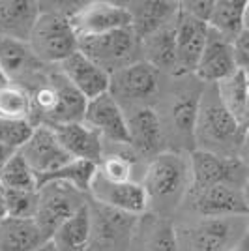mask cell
<instances>
[{
  "mask_svg": "<svg viewBox=\"0 0 249 251\" xmlns=\"http://www.w3.org/2000/svg\"><path fill=\"white\" fill-rule=\"evenodd\" d=\"M70 19L79 38L100 36L120 28H129L133 25L131 13L125 8V4L107 2V0L84 2L72 11Z\"/></svg>",
  "mask_w": 249,
  "mask_h": 251,
  "instance_id": "obj_10",
  "label": "cell"
},
{
  "mask_svg": "<svg viewBox=\"0 0 249 251\" xmlns=\"http://www.w3.org/2000/svg\"><path fill=\"white\" fill-rule=\"evenodd\" d=\"M216 88H218L219 100H221V103L225 105V109L236 120H240V116L244 113V107H246L249 98V86L246 72H240V70L234 72L230 77L219 81L216 84Z\"/></svg>",
  "mask_w": 249,
  "mask_h": 251,
  "instance_id": "obj_29",
  "label": "cell"
},
{
  "mask_svg": "<svg viewBox=\"0 0 249 251\" xmlns=\"http://www.w3.org/2000/svg\"><path fill=\"white\" fill-rule=\"evenodd\" d=\"M125 8L131 13L137 38L143 42L150 34L173 23L180 13V2H161V0H145V2H127Z\"/></svg>",
  "mask_w": 249,
  "mask_h": 251,
  "instance_id": "obj_21",
  "label": "cell"
},
{
  "mask_svg": "<svg viewBox=\"0 0 249 251\" xmlns=\"http://www.w3.org/2000/svg\"><path fill=\"white\" fill-rule=\"evenodd\" d=\"M96 173H98L96 163L83 161V159H73V161L60 167L58 171L40 178L38 180V188L43 186V184H49V182H64V184H70V186L77 188L79 191L90 195V186H92L94 178H96Z\"/></svg>",
  "mask_w": 249,
  "mask_h": 251,
  "instance_id": "obj_28",
  "label": "cell"
},
{
  "mask_svg": "<svg viewBox=\"0 0 249 251\" xmlns=\"http://www.w3.org/2000/svg\"><path fill=\"white\" fill-rule=\"evenodd\" d=\"M51 242L58 251H88L92 242V214L86 204L52 232Z\"/></svg>",
  "mask_w": 249,
  "mask_h": 251,
  "instance_id": "obj_25",
  "label": "cell"
},
{
  "mask_svg": "<svg viewBox=\"0 0 249 251\" xmlns=\"http://www.w3.org/2000/svg\"><path fill=\"white\" fill-rule=\"evenodd\" d=\"M161 90V72L145 60L127 66L111 75L109 92L122 105V109L150 105Z\"/></svg>",
  "mask_w": 249,
  "mask_h": 251,
  "instance_id": "obj_5",
  "label": "cell"
},
{
  "mask_svg": "<svg viewBox=\"0 0 249 251\" xmlns=\"http://www.w3.org/2000/svg\"><path fill=\"white\" fill-rule=\"evenodd\" d=\"M228 251H249V234L248 232H246V234H244V236H242V238H240V240L236 242Z\"/></svg>",
  "mask_w": 249,
  "mask_h": 251,
  "instance_id": "obj_39",
  "label": "cell"
},
{
  "mask_svg": "<svg viewBox=\"0 0 249 251\" xmlns=\"http://www.w3.org/2000/svg\"><path fill=\"white\" fill-rule=\"evenodd\" d=\"M246 4L248 0H216L208 21L210 30L218 32L219 36L232 43L244 30Z\"/></svg>",
  "mask_w": 249,
  "mask_h": 251,
  "instance_id": "obj_27",
  "label": "cell"
},
{
  "mask_svg": "<svg viewBox=\"0 0 249 251\" xmlns=\"http://www.w3.org/2000/svg\"><path fill=\"white\" fill-rule=\"evenodd\" d=\"M58 137L64 150L73 157V159H83V161H92L96 165L101 163L105 152V141L96 129L84 122H72V124H62L52 127Z\"/></svg>",
  "mask_w": 249,
  "mask_h": 251,
  "instance_id": "obj_19",
  "label": "cell"
},
{
  "mask_svg": "<svg viewBox=\"0 0 249 251\" xmlns=\"http://www.w3.org/2000/svg\"><path fill=\"white\" fill-rule=\"evenodd\" d=\"M34 251H58L56 248H54V244H52L51 240H47L45 244H42L40 248H36Z\"/></svg>",
  "mask_w": 249,
  "mask_h": 251,
  "instance_id": "obj_43",
  "label": "cell"
},
{
  "mask_svg": "<svg viewBox=\"0 0 249 251\" xmlns=\"http://www.w3.org/2000/svg\"><path fill=\"white\" fill-rule=\"evenodd\" d=\"M34 133V124L28 120L0 118V143L13 150H21Z\"/></svg>",
  "mask_w": 249,
  "mask_h": 251,
  "instance_id": "obj_34",
  "label": "cell"
},
{
  "mask_svg": "<svg viewBox=\"0 0 249 251\" xmlns=\"http://www.w3.org/2000/svg\"><path fill=\"white\" fill-rule=\"evenodd\" d=\"M19 152L38 180L73 161V157L60 145L54 129L47 126H36L28 143Z\"/></svg>",
  "mask_w": 249,
  "mask_h": 251,
  "instance_id": "obj_12",
  "label": "cell"
},
{
  "mask_svg": "<svg viewBox=\"0 0 249 251\" xmlns=\"http://www.w3.org/2000/svg\"><path fill=\"white\" fill-rule=\"evenodd\" d=\"M36 214H38V191L6 189V216L36 218Z\"/></svg>",
  "mask_w": 249,
  "mask_h": 251,
  "instance_id": "obj_33",
  "label": "cell"
},
{
  "mask_svg": "<svg viewBox=\"0 0 249 251\" xmlns=\"http://www.w3.org/2000/svg\"><path fill=\"white\" fill-rule=\"evenodd\" d=\"M202 90H204V84L197 90L184 88L173 96V100L169 103V109H167L169 126L182 143L195 145V126H197L199 105H200Z\"/></svg>",
  "mask_w": 249,
  "mask_h": 251,
  "instance_id": "obj_23",
  "label": "cell"
},
{
  "mask_svg": "<svg viewBox=\"0 0 249 251\" xmlns=\"http://www.w3.org/2000/svg\"><path fill=\"white\" fill-rule=\"evenodd\" d=\"M70 83L90 101L98 96L109 92L111 88V75L100 68L96 62H92L86 54L81 51L73 52L64 62L56 66Z\"/></svg>",
  "mask_w": 249,
  "mask_h": 251,
  "instance_id": "obj_17",
  "label": "cell"
},
{
  "mask_svg": "<svg viewBox=\"0 0 249 251\" xmlns=\"http://www.w3.org/2000/svg\"><path fill=\"white\" fill-rule=\"evenodd\" d=\"M246 77H248V86H249V72H246Z\"/></svg>",
  "mask_w": 249,
  "mask_h": 251,
  "instance_id": "obj_46",
  "label": "cell"
},
{
  "mask_svg": "<svg viewBox=\"0 0 249 251\" xmlns=\"http://www.w3.org/2000/svg\"><path fill=\"white\" fill-rule=\"evenodd\" d=\"M244 218H200L184 234L178 232V240L187 251H228L248 232V227L238 225Z\"/></svg>",
  "mask_w": 249,
  "mask_h": 251,
  "instance_id": "obj_8",
  "label": "cell"
},
{
  "mask_svg": "<svg viewBox=\"0 0 249 251\" xmlns=\"http://www.w3.org/2000/svg\"><path fill=\"white\" fill-rule=\"evenodd\" d=\"M129 131V147L137 157L154 159L165 152V127L163 120L152 105H137L124 109Z\"/></svg>",
  "mask_w": 249,
  "mask_h": 251,
  "instance_id": "obj_11",
  "label": "cell"
},
{
  "mask_svg": "<svg viewBox=\"0 0 249 251\" xmlns=\"http://www.w3.org/2000/svg\"><path fill=\"white\" fill-rule=\"evenodd\" d=\"M70 15V11L60 8H42L28 43L45 66H58L79 51V34Z\"/></svg>",
  "mask_w": 249,
  "mask_h": 251,
  "instance_id": "obj_2",
  "label": "cell"
},
{
  "mask_svg": "<svg viewBox=\"0 0 249 251\" xmlns=\"http://www.w3.org/2000/svg\"><path fill=\"white\" fill-rule=\"evenodd\" d=\"M232 51L236 68L240 72H249V28H244L232 42Z\"/></svg>",
  "mask_w": 249,
  "mask_h": 251,
  "instance_id": "obj_36",
  "label": "cell"
},
{
  "mask_svg": "<svg viewBox=\"0 0 249 251\" xmlns=\"http://www.w3.org/2000/svg\"><path fill=\"white\" fill-rule=\"evenodd\" d=\"M238 124H240V127H242L244 131H249V98H248V103H246V107H244V113H242V116H240Z\"/></svg>",
  "mask_w": 249,
  "mask_h": 251,
  "instance_id": "obj_40",
  "label": "cell"
},
{
  "mask_svg": "<svg viewBox=\"0 0 249 251\" xmlns=\"http://www.w3.org/2000/svg\"><path fill=\"white\" fill-rule=\"evenodd\" d=\"M6 218V189L0 184V221Z\"/></svg>",
  "mask_w": 249,
  "mask_h": 251,
  "instance_id": "obj_41",
  "label": "cell"
},
{
  "mask_svg": "<svg viewBox=\"0 0 249 251\" xmlns=\"http://www.w3.org/2000/svg\"><path fill=\"white\" fill-rule=\"evenodd\" d=\"M193 208L200 218H240L249 216V210L244 202L242 188L216 184L210 188L189 191Z\"/></svg>",
  "mask_w": 249,
  "mask_h": 251,
  "instance_id": "obj_16",
  "label": "cell"
},
{
  "mask_svg": "<svg viewBox=\"0 0 249 251\" xmlns=\"http://www.w3.org/2000/svg\"><path fill=\"white\" fill-rule=\"evenodd\" d=\"M248 234H249V216H248Z\"/></svg>",
  "mask_w": 249,
  "mask_h": 251,
  "instance_id": "obj_47",
  "label": "cell"
},
{
  "mask_svg": "<svg viewBox=\"0 0 249 251\" xmlns=\"http://www.w3.org/2000/svg\"><path fill=\"white\" fill-rule=\"evenodd\" d=\"M214 2L216 0H184L180 2V11L208 25L212 10H214Z\"/></svg>",
  "mask_w": 249,
  "mask_h": 251,
  "instance_id": "obj_35",
  "label": "cell"
},
{
  "mask_svg": "<svg viewBox=\"0 0 249 251\" xmlns=\"http://www.w3.org/2000/svg\"><path fill=\"white\" fill-rule=\"evenodd\" d=\"M79 51L86 54L100 68H103L109 75L143 60L141 40L137 38L131 26L100 36L79 38Z\"/></svg>",
  "mask_w": 249,
  "mask_h": 251,
  "instance_id": "obj_4",
  "label": "cell"
},
{
  "mask_svg": "<svg viewBox=\"0 0 249 251\" xmlns=\"http://www.w3.org/2000/svg\"><path fill=\"white\" fill-rule=\"evenodd\" d=\"M176 23L178 17L141 42L143 60L161 74L176 75Z\"/></svg>",
  "mask_w": 249,
  "mask_h": 251,
  "instance_id": "obj_24",
  "label": "cell"
},
{
  "mask_svg": "<svg viewBox=\"0 0 249 251\" xmlns=\"http://www.w3.org/2000/svg\"><path fill=\"white\" fill-rule=\"evenodd\" d=\"M141 184L146 189L148 204L150 201L159 204L176 202L191 188L189 157L178 152H161L146 165Z\"/></svg>",
  "mask_w": 249,
  "mask_h": 251,
  "instance_id": "obj_3",
  "label": "cell"
},
{
  "mask_svg": "<svg viewBox=\"0 0 249 251\" xmlns=\"http://www.w3.org/2000/svg\"><path fill=\"white\" fill-rule=\"evenodd\" d=\"M210 26L180 11L176 23V77L195 75L204 52Z\"/></svg>",
  "mask_w": 249,
  "mask_h": 251,
  "instance_id": "obj_14",
  "label": "cell"
},
{
  "mask_svg": "<svg viewBox=\"0 0 249 251\" xmlns=\"http://www.w3.org/2000/svg\"><path fill=\"white\" fill-rule=\"evenodd\" d=\"M19 150H13V148H10V147H6V145H2L0 143V171L4 169V165L10 161L11 157L15 156Z\"/></svg>",
  "mask_w": 249,
  "mask_h": 251,
  "instance_id": "obj_38",
  "label": "cell"
},
{
  "mask_svg": "<svg viewBox=\"0 0 249 251\" xmlns=\"http://www.w3.org/2000/svg\"><path fill=\"white\" fill-rule=\"evenodd\" d=\"M90 197L100 204L131 216H139L148 208L146 189L141 182L135 180L116 184V182H107L96 173V178L90 186Z\"/></svg>",
  "mask_w": 249,
  "mask_h": 251,
  "instance_id": "obj_15",
  "label": "cell"
},
{
  "mask_svg": "<svg viewBox=\"0 0 249 251\" xmlns=\"http://www.w3.org/2000/svg\"><path fill=\"white\" fill-rule=\"evenodd\" d=\"M244 129L221 103L216 84H204L195 126V148L223 157L238 154Z\"/></svg>",
  "mask_w": 249,
  "mask_h": 251,
  "instance_id": "obj_1",
  "label": "cell"
},
{
  "mask_svg": "<svg viewBox=\"0 0 249 251\" xmlns=\"http://www.w3.org/2000/svg\"><path fill=\"white\" fill-rule=\"evenodd\" d=\"M234 72H238V68L234 62L232 43L223 36H219L218 32L210 30L206 47L193 77L204 84H218L219 81L230 77Z\"/></svg>",
  "mask_w": 249,
  "mask_h": 251,
  "instance_id": "obj_18",
  "label": "cell"
},
{
  "mask_svg": "<svg viewBox=\"0 0 249 251\" xmlns=\"http://www.w3.org/2000/svg\"><path fill=\"white\" fill-rule=\"evenodd\" d=\"M0 68L11 84L32 92L43 81L51 66H45L36 56L28 42L0 36Z\"/></svg>",
  "mask_w": 249,
  "mask_h": 251,
  "instance_id": "obj_9",
  "label": "cell"
},
{
  "mask_svg": "<svg viewBox=\"0 0 249 251\" xmlns=\"http://www.w3.org/2000/svg\"><path fill=\"white\" fill-rule=\"evenodd\" d=\"M51 236L36 218H10L0 221V251H34Z\"/></svg>",
  "mask_w": 249,
  "mask_h": 251,
  "instance_id": "obj_22",
  "label": "cell"
},
{
  "mask_svg": "<svg viewBox=\"0 0 249 251\" xmlns=\"http://www.w3.org/2000/svg\"><path fill=\"white\" fill-rule=\"evenodd\" d=\"M84 124L96 129L109 145H129L125 113L111 92H105L88 101Z\"/></svg>",
  "mask_w": 249,
  "mask_h": 251,
  "instance_id": "obj_13",
  "label": "cell"
},
{
  "mask_svg": "<svg viewBox=\"0 0 249 251\" xmlns=\"http://www.w3.org/2000/svg\"><path fill=\"white\" fill-rule=\"evenodd\" d=\"M6 84H10V81L6 79V75H4L2 68H0V88H2V86H6Z\"/></svg>",
  "mask_w": 249,
  "mask_h": 251,
  "instance_id": "obj_45",
  "label": "cell"
},
{
  "mask_svg": "<svg viewBox=\"0 0 249 251\" xmlns=\"http://www.w3.org/2000/svg\"><path fill=\"white\" fill-rule=\"evenodd\" d=\"M242 195H244V202H246V206L249 210V178L246 180V184L242 186Z\"/></svg>",
  "mask_w": 249,
  "mask_h": 251,
  "instance_id": "obj_42",
  "label": "cell"
},
{
  "mask_svg": "<svg viewBox=\"0 0 249 251\" xmlns=\"http://www.w3.org/2000/svg\"><path fill=\"white\" fill-rule=\"evenodd\" d=\"M42 4L34 0H0V36L28 42Z\"/></svg>",
  "mask_w": 249,
  "mask_h": 251,
  "instance_id": "obj_20",
  "label": "cell"
},
{
  "mask_svg": "<svg viewBox=\"0 0 249 251\" xmlns=\"http://www.w3.org/2000/svg\"><path fill=\"white\" fill-rule=\"evenodd\" d=\"M189 169H191L189 191H199L216 184H228V186L242 188L249 178L246 167L236 156L223 157L204 150L189 152Z\"/></svg>",
  "mask_w": 249,
  "mask_h": 251,
  "instance_id": "obj_7",
  "label": "cell"
},
{
  "mask_svg": "<svg viewBox=\"0 0 249 251\" xmlns=\"http://www.w3.org/2000/svg\"><path fill=\"white\" fill-rule=\"evenodd\" d=\"M32 116L30 92L17 84H6L0 88V118L28 120Z\"/></svg>",
  "mask_w": 249,
  "mask_h": 251,
  "instance_id": "obj_30",
  "label": "cell"
},
{
  "mask_svg": "<svg viewBox=\"0 0 249 251\" xmlns=\"http://www.w3.org/2000/svg\"><path fill=\"white\" fill-rule=\"evenodd\" d=\"M88 193L64 182H49L38 188V214L36 220L42 229L52 236L66 220L88 204Z\"/></svg>",
  "mask_w": 249,
  "mask_h": 251,
  "instance_id": "obj_6",
  "label": "cell"
},
{
  "mask_svg": "<svg viewBox=\"0 0 249 251\" xmlns=\"http://www.w3.org/2000/svg\"><path fill=\"white\" fill-rule=\"evenodd\" d=\"M0 184L6 189L38 191V178L32 173L21 152H17L0 171Z\"/></svg>",
  "mask_w": 249,
  "mask_h": 251,
  "instance_id": "obj_31",
  "label": "cell"
},
{
  "mask_svg": "<svg viewBox=\"0 0 249 251\" xmlns=\"http://www.w3.org/2000/svg\"><path fill=\"white\" fill-rule=\"evenodd\" d=\"M244 28H249V0L246 4V15H244Z\"/></svg>",
  "mask_w": 249,
  "mask_h": 251,
  "instance_id": "obj_44",
  "label": "cell"
},
{
  "mask_svg": "<svg viewBox=\"0 0 249 251\" xmlns=\"http://www.w3.org/2000/svg\"><path fill=\"white\" fill-rule=\"evenodd\" d=\"M180 240H178L176 229L165 220L156 221L150 227V234H146L145 251H178Z\"/></svg>",
  "mask_w": 249,
  "mask_h": 251,
  "instance_id": "obj_32",
  "label": "cell"
},
{
  "mask_svg": "<svg viewBox=\"0 0 249 251\" xmlns=\"http://www.w3.org/2000/svg\"><path fill=\"white\" fill-rule=\"evenodd\" d=\"M236 157L242 161V165L246 167V171H248L249 175V131H244V137H242V143H240Z\"/></svg>",
  "mask_w": 249,
  "mask_h": 251,
  "instance_id": "obj_37",
  "label": "cell"
},
{
  "mask_svg": "<svg viewBox=\"0 0 249 251\" xmlns=\"http://www.w3.org/2000/svg\"><path fill=\"white\" fill-rule=\"evenodd\" d=\"M90 214H92V236L98 234L103 242L122 240L135 227L137 216L118 212L100 202H96L94 208L90 206Z\"/></svg>",
  "mask_w": 249,
  "mask_h": 251,
  "instance_id": "obj_26",
  "label": "cell"
}]
</instances>
